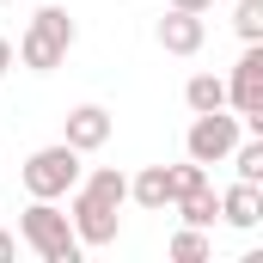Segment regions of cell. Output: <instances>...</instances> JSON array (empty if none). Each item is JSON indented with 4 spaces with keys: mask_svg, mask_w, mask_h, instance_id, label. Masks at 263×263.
<instances>
[{
    "mask_svg": "<svg viewBox=\"0 0 263 263\" xmlns=\"http://www.w3.org/2000/svg\"><path fill=\"white\" fill-rule=\"evenodd\" d=\"M73 18H67V6H43L31 25H25V37H18V62L31 67V73H55L67 62V49H73Z\"/></svg>",
    "mask_w": 263,
    "mask_h": 263,
    "instance_id": "3957f363",
    "label": "cell"
},
{
    "mask_svg": "<svg viewBox=\"0 0 263 263\" xmlns=\"http://www.w3.org/2000/svg\"><path fill=\"white\" fill-rule=\"evenodd\" d=\"M245 135H263V104H257V110H245Z\"/></svg>",
    "mask_w": 263,
    "mask_h": 263,
    "instance_id": "ac0fdd59",
    "label": "cell"
},
{
    "mask_svg": "<svg viewBox=\"0 0 263 263\" xmlns=\"http://www.w3.org/2000/svg\"><path fill=\"white\" fill-rule=\"evenodd\" d=\"M172 184H178V196H190V190H202V184H208V165H202V159L172 165Z\"/></svg>",
    "mask_w": 263,
    "mask_h": 263,
    "instance_id": "2e32d148",
    "label": "cell"
},
{
    "mask_svg": "<svg viewBox=\"0 0 263 263\" xmlns=\"http://www.w3.org/2000/svg\"><path fill=\"white\" fill-rule=\"evenodd\" d=\"M123 202H129V178H123L117 165H98L92 178H80V184H73L67 214H73V233H80V245H86V251H104V245H117Z\"/></svg>",
    "mask_w": 263,
    "mask_h": 263,
    "instance_id": "6da1fadb",
    "label": "cell"
},
{
    "mask_svg": "<svg viewBox=\"0 0 263 263\" xmlns=\"http://www.w3.org/2000/svg\"><path fill=\"white\" fill-rule=\"evenodd\" d=\"M214 214H220V196L202 184V190H190V196H178V220L184 227H214Z\"/></svg>",
    "mask_w": 263,
    "mask_h": 263,
    "instance_id": "7c38bea8",
    "label": "cell"
},
{
    "mask_svg": "<svg viewBox=\"0 0 263 263\" xmlns=\"http://www.w3.org/2000/svg\"><path fill=\"white\" fill-rule=\"evenodd\" d=\"M233 31H239L245 43H263V0H239V6H233Z\"/></svg>",
    "mask_w": 263,
    "mask_h": 263,
    "instance_id": "9a60e30c",
    "label": "cell"
},
{
    "mask_svg": "<svg viewBox=\"0 0 263 263\" xmlns=\"http://www.w3.org/2000/svg\"><path fill=\"white\" fill-rule=\"evenodd\" d=\"M220 220L239 227V233H251V227L263 220V184H245V178H239V184L220 196Z\"/></svg>",
    "mask_w": 263,
    "mask_h": 263,
    "instance_id": "30bf717a",
    "label": "cell"
},
{
    "mask_svg": "<svg viewBox=\"0 0 263 263\" xmlns=\"http://www.w3.org/2000/svg\"><path fill=\"white\" fill-rule=\"evenodd\" d=\"M25 190L31 196H49V202H62V196H73V184L86 178L80 172V147H67V141H49V147H37L31 159H25Z\"/></svg>",
    "mask_w": 263,
    "mask_h": 263,
    "instance_id": "277c9868",
    "label": "cell"
},
{
    "mask_svg": "<svg viewBox=\"0 0 263 263\" xmlns=\"http://www.w3.org/2000/svg\"><path fill=\"white\" fill-rule=\"evenodd\" d=\"M18 239L37 251L43 263H80V233H73V214H62L49 196H31V208L18 214Z\"/></svg>",
    "mask_w": 263,
    "mask_h": 263,
    "instance_id": "7a4b0ae2",
    "label": "cell"
},
{
    "mask_svg": "<svg viewBox=\"0 0 263 263\" xmlns=\"http://www.w3.org/2000/svg\"><path fill=\"white\" fill-rule=\"evenodd\" d=\"M153 37H159V49H165V55H196L202 43H208V25H202V12L165 6V18L153 25Z\"/></svg>",
    "mask_w": 263,
    "mask_h": 263,
    "instance_id": "52a82bcc",
    "label": "cell"
},
{
    "mask_svg": "<svg viewBox=\"0 0 263 263\" xmlns=\"http://www.w3.org/2000/svg\"><path fill=\"white\" fill-rule=\"evenodd\" d=\"M178 263H202L214 245H208V227H184V233H172V245H165Z\"/></svg>",
    "mask_w": 263,
    "mask_h": 263,
    "instance_id": "5bb4252c",
    "label": "cell"
},
{
    "mask_svg": "<svg viewBox=\"0 0 263 263\" xmlns=\"http://www.w3.org/2000/svg\"><path fill=\"white\" fill-rule=\"evenodd\" d=\"M227 104L239 117L263 104V43H245V55L233 62V73H227Z\"/></svg>",
    "mask_w": 263,
    "mask_h": 263,
    "instance_id": "8992f818",
    "label": "cell"
},
{
    "mask_svg": "<svg viewBox=\"0 0 263 263\" xmlns=\"http://www.w3.org/2000/svg\"><path fill=\"white\" fill-rule=\"evenodd\" d=\"M172 6H184V12H208L214 0H172Z\"/></svg>",
    "mask_w": 263,
    "mask_h": 263,
    "instance_id": "ffe728a7",
    "label": "cell"
},
{
    "mask_svg": "<svg viewBox=\"0 0 263 263\" xmlns=\"http://www.w3.org/2000/svg\"><path fill=\"white\" fill-rule=\"evenodd\" d=\"M12 62H18V49H12V37H0V80L12 73Z\"/></svg>",
    "mask_w": 263,
    "mask_h": 263,
    "instance_id": "e0dca14e",
    "label": "cell"
},
{
    "mask_svg": "<svg viewBox=\"0 0 263 263\" xmlns=\"http://www.w3.org/2000/svg\"><path fill=\"white\" fill-rule=\"evenodd\" d=\"M6 257H18V239H12V233H0V263Z\"/></svg>",
    "mask_w": 263,
    "mask_h": 263,
    "instance_id": "d6986e66",
    "label": "cell"
},
{
    "mask_svg": "<svg viewBox=\"0 0 263 263\" xmlns=\"http://www.w3.org/2000/svg\"><path fill=\"white\" fill-rule=\"evenodd\" d=\"M245 184H263V135H251V141H239L233 147V159H227Z\"/></svg>",
    "mask_w": 263,
    "mask_h": 263,
    "instance_id": "4fadbf2b",
    "label": "cell"
},
{
    "mask_svg": "<svg viewBox=\"0 0 263 263\" xmlns=\"http://www.w3.org/2000/svg\"><path fill=\"white\" fill-rule=\"evenodd\" d=\"M110 129H117V117H110L104 104H73L62 141H67V147H80V153H98V147L110 141Z\"/></svg>",
    "mask_w": 263,
    "mask_h": 263,
    "instance_id": "ba28073f",
    "label": "cell"
},
{
    "mask_svg": "<svg viewBox=\"0 0 263 263\" xmlns=\"http://www.w3.org/2000/svg\"><path fill=\"white\" fill-rule=\"evenodd\" d=\"M184 104H190V110H220V104H227V80H220V73H190V80H184Z\"/></svg>",
    "mask_w": 263,
    "mask_h": 263,
    "instance_id": "8fae6325",
    "label": "cell"
},
{
    "mask_svg": "<svg viewBox=\"0 0 263 263\" xmlns=\"http://www.w3.org/2000/svg\"><path fill=\"white\" fill-rule=\"evenodd\" d=\"M129 202H141L147 214H165V208H178L172 165H147V172H135V178H129Z\"/></svg>",
    "mask_w": 263,
    "mask_h": 263,
    "instance_id": "9c48e42d",
    "label": "cell"
},
{
    "mask_svg": "<svg viewBox=\"0 0 263 263\" xmlns=\"http://www.w3.org/2000/svg\"><path fill=\"white\" fill-rule=\"evenodd\" d=\"M239 135H245V117L239 110H202L196 123H190V135H184V153L190 159H202V165H227L233 159V147H239Z\"/></svg>",
    "mask_w": 263,
    "mask_h": 263,
    "instance_id": "5b68a950",
    "label": "cell"
}]
</instances>
